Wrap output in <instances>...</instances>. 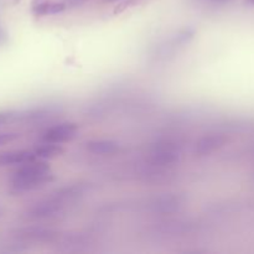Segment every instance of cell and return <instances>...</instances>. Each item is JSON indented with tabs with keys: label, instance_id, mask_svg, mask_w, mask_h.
<instances>
[{
	"label": "cell",
	"instance_id": "ba28073f",
	"mask_svg": "<svg viewBox=\"0 0 254 254\" xmlns=\"http://www.w3.org/2000/svg\"><path fill=\"white\" fill-rule=\"evenodd\" d=\"M88 190L89 186L87 184H73V185L64 186V188L56 190L52 193V197L64 203L72 202V201L83 197Z\"/></svg>",
	"mask_w": 254,
	"mask_h": 254
},
{
	"label": "cell",
	"instance_id": "2e32d148",
	"mask_svg": "<svg viewBox=\"0 0 254 254\" xmlns=\"http://www.w3.org/2000/svg\"><path fill=\"white\" fill-rule=\"evenodd\" d=\"M245 4L254 5V0H245Z\"/></svg>",
	"mask_w": 254,
	"mask_h": 254
},
{
	"label": "cell",
	"instance_id": "8fae6325",
	"mask_svg": "<svg viewBox=\"0 0 254 254\" xmlns=\"http://www.w3.org/2000/svg\"><path fill=\"white\" fill-rule=\"evenodd\" d=\"M32 12L36 16H46V15L60 14L66 9L64 2H54L47 0H32Z\"/></svg>",
	"mask_w": 254,
	"mask_h": 254
},
{
	"label": "cell",
	"instance_id": "4fadbf2b",
	"mask_svg": "<svg viewBox=\"0 0 254 254\" xmlns=\"http://www.w3.org/2000/svg\"><path fill=\"white\" fill-rule=\"evenodd\" d=\"M17 116H19V112L15 111L0 112V126H5V124L12 123V122H17Z\"/></svg>",
	"mask_w": 254,
	"mask_h": 254
},
{
	"label": "cell",
	"instance_id": "8992f818",
	"mask_svg": "<svg viewBox=\"0 0 254 254\" xmlns=\"http://www.w3.org/2000/svg\"><path fill=\"white\" fill-rule=\"evenodd\" d=\"M186 198L176 193H165L154 198L150 203V208L156 213L170 215L180 211L185 206Z\"/></svg>",
	"mask_w": 254,
	"mask_h": 254
},
{
	"label": "cell",
	"instance_id": "9c48e42d",
	"mask_svg": "<svg viewBox=\"0 0 254 254\" xmlns=\"http://www.w3.org/2000/svg\"><path fill=\"white\" fill-rule=\"evenodd\" d=\"M86 149L93 155H114L121 149L118 141L112 139H93L86 143Z\"/></svg>",
	"mask_w": 254,
	"mask_h": 254
},
{
	"label": "cell",
	"instance_id": "7c38bea8",
	"mask_svg": "<svg viewBox=\"0 0 254 254\" xmlns=\"http://www.w3.org/2000/svg\"><path fill=\"white\" fill-rule=\"evenodd\" d=\"M34 153L36 155V158L46 160V159H54L57 158V156H61L64 153V149L60 144L46 143L45 141V144L39 145L35 149Z\"/></svg>",
	"mask_w": 254,
	"mask_h": 254
},
{
	"label": "cell",
	"instance_id": "5b68a950",
	"mask_svg": "<svg viewBox=\"0 0 254 254\" xmlns=\"http://www.w3.org/2000/svg\"><path fill=\"white\" fill-rule=\"evenodd\" d=\"M79 126L73 122H64L57 126L51 127L42 134V140L46 143L62 144L71 141L72 139L76 138L77 131H78Z\"/></svg>",
	"mask_w": 254,
	"mask_h": 254
},
{
	"label": "cell",
	"instance_id": "6da1fadb",
	"mask_svg": "<svg viewBox=\"0 0 254 254\" xmlns=\"http://www.w3.org/2000/svg\"><path fill=\"white\" fill-rule=\"evenodd\" d=\"M54 181L51 165L47 161L32 160L25 163L10 178V193L22 195L44 188Z\"/></svg>",
	"mask_w": 254,
	"mask_h": 254
},
{
	"label": "cell",
	"instance_id": "3957f363",
	"mask_svg": "<svg viewBox=\"0 0 254 254\" xmlns=\"http://www.w3.org/2000/svg\"><path fill=\"white\" fill-rule=\"evenodd\" d=\"M64 205L66 203L56 200L51 196L47 200L41 201L39 203H35L34 206L29 208L25 212V217L29 220L41 221V220H52L61 216L64 211Z\"/></svg>",
	"mask_w": 254,
	"mask_h": 254
},
{
	"label": "cell",
	"instance_id": "e0dca14e",
	"mask_svg": "<svg viewBox=\"0 0 254 254\" xmlns=\"http://www.w3.org/2000/svg\"><path fill=\"white\" fill-rule=\"evenodd\" d=\"M213 1H216V2H222V1H226V0H213Z\"/></svg>",
	"mask_w": 254,
	"mask_h": 254
},
{
	"label": "cell",
	"instance_id": "277c9868",
	"mask_svg": "<svg viewBox=\"0 0 254 254\" xmlns=\"http://www.w3.org/2000/svg\"><path fill=\"white\" fill-rule=\"evenodd\" d=\"M12 236L26 242H54L60 237V233L56 230L42 226H27L12 231Z\"/></svg>",
	"mask_w": 254,
	"mask_h": 254
},
{
	"label": "cell",
	"instance_id": "7a4b0ae2",
	"mask_svg": "<svg viewBox=\"0 0 254 254\" xmlns=\"http://www.w3.org/2000/svg\"><path fill=\"white\" fill-rule=\"evenodd\" d=\"M181 158V150L179 145L173 141H160L150 149L149 163L153 166L165 168L178 163Z\"/></svg>",
	"mask_w": 254,
	"mask_h": 254
},
{
	"label": "cell",
	"instance_id": "30bf717a",
	"mask_svg": "<svg viewBox=\"0 0 254 254\" xmlns=\"http://www.w3.org/2000/svg\"><path fill=\"white\" fill-rule=\"evenodd\" d=\"M36 159L34 151L30 150H11L0 154V166L22 165Z\"/></svg>",
	"mask_w": 254,
	"mask_h": 254
},
{
	"label": "cell",
	"instance_id": "d6986e66",
	"mask_svg": "<svg viewBox=\"0 0 254 254\" xmlns=\"http://www.w3.org/2000/svg\"><path fill=\"white\" fill-rule=\"evenodd\" d=\"M0 216H2V210H1V208H0Z\"/></svg>",
	"mask_w": 254,
	"mask_h": 254
},
{
	"label": "cell",
	"instance_id": "9a60e30c",
	"mask_svg": "<svg viewBox=\"0 0 254 254\" xmlns=\"http://www.w3.org/2000/svg\"><path fill=\"white\" fill-rule=\"evenodd\" d=\"M7 42V32L5 31L4 27L0 25V46L5 45Z\"/></svg>",
	"mask_w": 254,
	"mask_h": 254
},
{
	"label": "cell",
	"instance_id": "ac0fdd59",
	"mask_svg": "<svg viewBox=\"0 0 254 254\" xmlns=\"http://www.w3.org/2000/svg\"><path fill=\"white\" fill-rule=\"evenodd\" d=\"M106 2H112V1H117V0H104Z\"/></svg>",
	"mask_w": 254,
	"mask_h": 254
},
{
	"label": "cell",
	"instance_id": "52a82bcc",
	"mask_svg": "<svg viewBox=\"0 0 254 254\" xmlns=\"http://www.w3.org/2000/svg\"><path fill=\"white\" fill-rule=\"evenodd\" d=\"M227 144V136L223 134H208L202 136L195 145V155L206 158L222 149Z\"/></svg>",
	"mask_w": 254,
	"mask_h": 254
},
{
	"label": "cell",
	"instance_id": "5bb4252c",
	"mask_svg": "<svg viewBox=\"0 0 254 254\" xmlns=\"http://www.w3.org/2000/svg\"><path fill=\"white\" fill-rule=\"evenodd\" d=\"M19 138V133H15V131H2V133H0V146L5 145V144L12 143V141H15Z\"/></svg>",
	"mask_w": 254,
	"mask_h": 254
}]
</instances>
